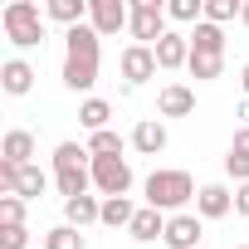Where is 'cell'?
I'll return each instance as SVG.
<instances>
[{"mask_svg": "<svg viewBox=\"0 0 249 249\" xmlns=\"http://www.w3.org/2000/svg\"><path fill=\"white\" fill-rule=\"evenodd\" d=\"M234 249H249V244H234Z\"/></svg>", "mask_w": 249, "mask_h": 249, "instance_id": "d590c367", "label": "cell"}, {"mask_svg": "<svg viewBox=\"0 0 249 249\" xmlns=\"http://www.w3.org/2000/svg\"><path fill=\"white\" fill-rule=\"evenodd\" d=\"M88 25L107 39V35L132 25V5H122V0H88Z\"/></svg>", "mask_w": 249, "mask_h": 249, "instance_id": "8992f818", "label": "cell"}, {"mask_svg": "<svg viewBox=\"0 0 249 249\" xmlns=\"http://www.w3.org/2000/svg\"><path fill=\"white\" fill-rule=\"evenodd\" d=\"M239 20H244V25H249V0H244V10H239Z\"/></svg>", "mask_w": 249, "mask_h": 249, "instance_id": "e575fe53", "label": "cell"}, {"mask_svg": "<svg viewBox=\"0 0 249 249\" xmlns=\"http://www.w3.org/2000/svg\"><path fill=\"white\" fill-rule=\"evenodd\" d=\"M132 147L142 152V157H157V152H166V127L157 117H142L137 127H132Z\"/></svg>", "mask_w": 249, "mask_h": 249, "instance_id": "9a60e30c", "label": "cell"}, {"mask_svg": "<svg viewBox=\"0 0 249 249\" xmlns=\"http://www.w3.org/2000/svg\"><path fill=\"white\" fill-rule=\"evenodd\" d=\"M171 249H200V215H171L166 220V234H161Z\"/></svg>", "mask_w": 249, "mask_h": 249, "instance_id": "30bf717a", "label": "cell"}, {"mask_svg": "<svg viewBox=\"0 0 249 249\" xmlns=\"http://www.w3.org/2000/svg\"><path fill=\"white\" fill-rule=\"evenodd\" d=\"M44 249H88V239H83V230H73V225H54V230L44 234Z\"/></svg>", "mask_w": 249, "mask_h": 249, "instance_id": "603a6c76", "label": "cell"}, {"mask_svg": "<svg viewBox=\"0 0 249 249\" xmlns=\"http://www.w3.org/2000/svg\"><path fill=\"white\" fill-rule=\"evenodd\" d=\"M166 220H171V215H161V210H152V205H142V210L132 215V225H127V234H132V239H142V244H152V239H161V234H166Z\"/></svg>", "mask_w": 249, "mask_h": 249, "instance_id": "5bb4252c", "label": "cell"}, {"mask_svg": "<svg viewBox=\"0 0 249 249\" xmlns=\"http://www.w3.org/2000/svg\"><path fill=\"white\" fill-rule=\"evenodd\" d=\"M157 112H161V117H191V112H196V93H191L186 83H166V88L157 93Z\"/></svg>", "mask_w": 249, "mask_h": 249, "instance_id": "8fae6325", "label": "cell"}, {"mask_svg": "<svg viewBox=\"0 0 249 249\" xmlns=\"http://www.w3.org/2000/svg\"><path fill=\"white\" fill-rule=\"evenodd\" d=\"M196 196H200V191H196V181H191L186 171H152V176H147V205L161 210V215H166V210L181 215V205L196 200Z\"/></svg>", "mask_w": 249, "mask_h": 249, "instance_id": "3957f363", "label": "cell"}, {"mask_svg": "<svg viewBox=\"0 0 249 249\" xmlns=\"http://www.w3.org/2000/svg\"><path fill=\"white\" fill-rule=\"evenodd\" d=\"M69 166H93V152L78 147V142H59L54 147V171H69Z\"/></svg>", "mask_w": 249, "mask_h": 249, "instance_id": "ffe728a7", "label": "cell"}, {"mask_svg": "<svg viewBox=\"0 0 249 249\" xmlns=\"http://www.w3.org/2000/svg\"><path fill=\"white\" fill-rule=\"evenodd\" d=\"M25 244H30L25 225H0V249H25Z\"/></svg>", "mask_w": 249, "mask_h": 249, "instance_id": "f1b7e54d", "label": "cell"}, {"mask_svg": "<svg viewBox=\"0 0 249 249\" xmlns=\"http://www.w3.org/2000/svg\"><path fill=\"white\" fill-rule=\"evenodd\" d=\"M132 215H137V205H132L127 196L103 200V225H112V230H127V225H132Z\"/></svg>", "mask_w": 249, "mask_h": 249, "instance_id": "d6986e66", "label": "cell"}, {"mask_svg": "<svg viewBox=\"0 0 249 249\" xmlns=\"http://www.w3.org/2000/svg\"><path fill=\"white\" fill-rule=\"evenodd\" d=\"M0 25H5V39L15 49H39L44 44V20H39L35 0H10V5L0 10Z\"/></svg>", "mask_w": 249, "mask_h": 249, "instance_id": "7a4b0ae2", "label": "cell"}, {"mask_svg": "<svg viewBox=\"0 0 249 249\" xmlns=\"http://www.w3.org/2000/svg\"><path fill=\"white\" fill-rule=\"evenodd\" d=\"M230 210H234V196H230L220 181L200 186V196H196V215H200V220H225Z\"/></svg>", "mask_w": 249, "mask_h": 249, "instance_id": "9c48e42d", "label": "cell"}, {"mask_svg": "<svg viewBox=\"0 0 249 249\" xmlns=\"http://www.w3.org/2000/svg\"><path fill=\"white\" fill-rule=\"evenodd\" d=\"M0 88H5L10 98H25L35 88V69L25 59H5V64H0Z\"/></svg>", "mask_w": 249, "mask_h": 249, "instance_id": "7c38bea8", "label": "cell"}, {"mask_svg": "<svg viewBox=\"0 0 249 249\" xmlns=\"http://www.w3.org/2000/svg\"><path fill=\"white\" fill-rule=\"evenodd\" d=\"M166 15H171V20H181V25H191V20L200 25V20H205V5H200V0H171Z\"/></svg>", "mask_w": 249, "mask_h": 249, "instance_id": "4316f807", "label": "cell"}, {"mask_svg": "<svg viewBox=\"0 0 249 249\" xmlns=\"http://www.w3.org/2000/svg\"><path fill=\"white\" fill-rule=\"evenodd\" d=\"M0 161H10V166H35V137L25 127L5 132V142H0Z\"/></svg>", "mask_w": 249, "mask_h": 249, "instance_id": "4fadbf2b", "label": "cell"}, {"mask_svg": "<svg viewBox=\"0 0 249 249\" xmlns=\"http://www.w3.org/2000/svg\"><path fill=\"white\" fill-rule=\"evenodd\" d=\"M225 171H230V176H234V181L244 186V181H249V157H239V152H230V157H225Z\"/></svg>", "mask_w": 249, "mask_h": 249, "instance_id": "f546056e", "label": "cell"}, {"mask_svg": "<svg viewBox=\"0 0 249 249\" xmlns=\"http://www.w3.org/2000/svg\"><path fill=\"white\" fill-rule=\"evenodd\" d=\"M88 152H93V157H122V137H117L112 127H107V132H93V137H88Z\"/></svg>", "mask_w": 249, "mask_h": 249, "instance_id": "484cf974", "label": "cell"}, {"mask_svg": "<svg viewBox=\"0 0 249 249\" xmlns=\"http://www.w3.org/2000/svg\"><path fill=\"white\" fill-rule=\"evenodd\" d=\"M107 117H112V103H107V98H83L78 122H83L88 132H107Z\"/></svg>", "mask_w": 249, "mask_h": 249, "instance_id": "ac0fdd59", "label": "cell"}, {"mask_svg": "<svg viewBox=\"0 0 249 249\" xmlns=\"http://www.w3.org/2000/svg\"><path fill=\"white\" fill-rule=\"evenodd\" d=\"M234 210H239V215H244V220H249V181H244V186H239V191H234Z\"/></svg>", "mask_w": 249, "mask_h": 249, "instance_id": "1f68e13d", "label": "cell"}, {"mask_svg": "<svg viewBox=\"0 0 249 249\" xmlns=\"http://www.w3.org/2000/svg\"><path fill=\"white\" fill-rule=\"evenodd\" d=\"M230 152H239V157H249V127H239V132H234V142H230Z\"/></svg>", "mask_w": 249, "mask_h": 249, "instance_id": "4dcf8cb0", "label": "cell"}, {"mask_svg": "<svg viewBox=\"0 0 249 249\" xmlns=\"http://www.w3.org/2000/svg\"><path fill=\"white\" fill-rule=\"evenodd\" d=\"M93 186L112 200V196H127L132 191V166L127 157H93Z\"/></svg>", "mask_w": 249, "mask_h": 249, "instance_id": "5b68a950", "label": "cell"}, {"mask_svg": "<svg viewBox=\"0 0 249 249\" xmlns=\"http://www.w3.org/2000/svg\"><path fill=\"white\" fill-rule=\"evenodd\" d=\"M44 10H49V20H59V25H69V30H73V25H83V15H88L83 0H49Z\"/></svg>", "mask_w": 249, "mask_h": 249, "instance_id": "44dd1931", "label": "cell"}, {"mask_svg": "<svg viewBox=\"0 0 249 249\" xmlns=\"http://www.w3.org/2000/svg\"><path fill=\"white\" fill-rule=\"evenodd\" d=\"M191 54H215V59H225V30L210 25V20H200L196 35H191Z\"/></svg>", "mask_w": 249, "mask_h": 249, "instance_id": "e0dca14e", "label": "cell"}, {"mask_svg": "<svg viewBox=\"0 0 249 249\" xmlns=\"http://www.w3.org/2000/svg\"><path fill=\"white\" fill-rule=\"evenodd\" d=\"M25 205L20 196H0V225H25Z\"/></svg>", "mask_w": 249, "mask_h": 249, "instance_id": "83f0119b", "label": "cell"}, {"mask_svg": "<svg viewBox=\"0 0 249 249\" xmlns=\"http://www.w3.org/2000/svg\"><path fill=\"white\" fill-rule=\"evenodd\" d=\"M152 49H157V69H186V64H191V35H176V30H171V35H161Z\"/></svg>", "mask_w": 249, "mask_h": 249, "instance_id": "ba28073f", "label": "cell"}, {"mask_svg": "<svg viewBox=\"0 0 249 249\" xmlns=\"http://www.w3.org/2000/svg\"><path fill=\"white\" fill-rule=\"evenodd\" d=\"M44 186H49V176H44L39 166H20V186H15V196H20V200H39V196H44Z\"/></svg>", "mask_w": 249, "mask_h": 249, "instance_id": "7402d4cb", "label": "cell"}, {"mask_svg": "<svg viewBox=\"0 0 249 249\" xmlns=\"http://www.w3.org/2000/svg\"><path fill=\"white\" fill-rule=\"evenodd\" d=\"M239 117H244V127H249V98H244V103H239Z\"/></svg>", "mask_w": 249, "mask_h": 249, "instance_id": "d6a6232c", "label": "cell"}, {"mask_svg": "<svg viewBox=\"0 0 249 249\" xmlns=\"http://www.w3.org/2000/svg\"><path fill=\"white\" fill-rule=\"evenodd\" d=\"M239 0H205V20L210 25H230V20H239Z\"/></svg>", "mask_w": 249, "mask_h": 249, "instance_id": "d4e9b609", "label": "cell"}, {"mask_svg": "<svg viewBox=\"0 0 249 249\" xmlns=\"http://www.w3.org/2000/svg\"><path fill=\"white\" fill-rule=\"evenodd\" d=\"M152 73H157V49L152 44H127L122 49V78H127V88L147 83Z\"/></svg>", "mask_w": 249, "mask_h": 249, "instance_id": "52a82bcc", "label": "cell"}, {"mask_svg": "<svg viewBox=\"0 0 249 249\" xmlns=\"http://www.w3.org/2000/svg\"><path fill=\"white\" fill-rule=\"evenodd\" d=\"M166 20H171V15H166L161 0H132V25H127V30H132L137 44H157L161 35H171Z\"/></svg>", "mask_w": 249, "mask_h": 249, "instance_id": "277c9868", "label": "cell"}, {"mask_svg": "<svg viewBox=\"0 0 249 249\" xmlns=\"http://www.w3.org/2000/svg\"><path fill=\"white\" fill-rule=\"evenodd\" d=\"M98 30L93 25H73L69 35H64V88H73V93H88L93 83H98Z\"/></svg>", "mask_w": 249, "mask_h": 249, "instance_id": "6da1fadb", "label": "cell"}, {"mask_svg": "<svg viewBox=\"0 0 249 249\" xmlns=\"http://www.w3.org/2000/svg\"><path fill=\"white\" fill-rule=\"evenodd\" d=\"M64 215H69V225H73V230H83V225H103V200H98V196L64 200Z\"/></svg>", "mask_w": 249, "mask_h": 249, "instance_id": "2e32d148", "label": "cell"}, {"mask_svg": "<svg viewBox=\"0 0 249 249\" xmlns=\"http://www.w3.org/2000/svg\"><path fill=\"white\" fill-rule=\"evenodd\" d=\"M191 78H200V83H210V78H220V69H225V59H215V54H191Z\"/></svg>", "mask_w": 249, "mask_h": 249, "instance_id": "cb8c5ba5", "label": "cell"}, {"mask_svg": "<svg viewBox=\"0 0 249 249\" xmlns=\"http://www.w3.org/2000/svg\"><path fill=\"white\" fill-rule=\"evenodd\" d=\"M239 83H244V98H249V64H244V73H239Z\"/></svg>", "mask_w": 249, "mask_h": 249, "instance_id": "836d02e7", "label": "cell"}]
</instances>
